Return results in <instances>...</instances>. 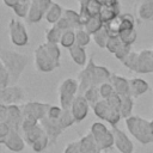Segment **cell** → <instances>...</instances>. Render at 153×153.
I'll return each mask as SVG.
<instances>
[{
    "label": "cell",
    "mask_w": 153,
    "mask_h": 153,
    "mask_svg": "<svg viewBox=\"0 0 153 153\" xmlns=\"http://www.w3.org/2000/svg\"><path fill=\"white\" fill-rule=\"evenodd\" d=\"M0 61L10 73L11 82L16 84L29 62V56L0 47Z\"/></svg>",
    "instance_id": "1"
},
{
    "label": "cell",
    "mask_w": 153,
    "mask_h": 153,
    "mask_svg": "<svg viewBox=\"0 0 153 153\" xmlns=\"http://www.w3.org/2000/svg\"><path fill=\"white\" fill-rule=\"evenodd\" d=\"M126 126L129 133L142 145L153 142V131L151 129V123L145 118L139 116H130L126 118Z\"/></svg>",
    "instance_id": "2"
},
{
    "label": "cell",
    "mask_w": 153,
    "mask_h": 153,
    "mask_svg": "<svg viewBox=\"0 0 153 153\" xmlns=\"http://www.w3.org/2000/svg\"><path fill=\"white\" fill-rule=\"evenodd\" d=\"M57 92H59V97H60V106L65 110H68L75 98L76 92H79L78 80H75L73 78L65 79L60 84Z\"/></svg>",
    "instance_id": "3"
},
{
    "label": "cell",
    "mask_w": 153,
    "mask_h": 153,
    "mask_svg": "<svg viewBox=\"0 0 153 153\" xmlns=\"http://www.w3.org/2000/svg\"><path fill=\"white\" fill-rule=\"evenodd\" d=\"M91 135L93 136V140L98 147V149L102 152L104 149L111 148L115 142H114V135L111 133V130H109L105 124L100 123V122H94L91 126L90 129Z\"/></svg>",
    "instance_id": "4"
},
{
    "label": "cell",
    "mask_w": 153,
    "mask_h": 153,
    "mask_svg": "<svg viewBox=\"0 0 153 153\" xmlns=\"http://www.w3.org/2000/svg\"><path fill=\"white\" fill-rule=\"evenodd\" d=\"M33 62H35V67L37 71L43 72V73H48L54 71L55 68L60 67V63H57L51 56L50 54L47 51L44 44H39L35 51H33Z\"/></svg>",
    "instance_id": "5"
},
{
    "label": "cell",
    "mask_w": 153,
    "mask_h": 153,
    "mask_svg": "<svg viewBox=\"0 0 153 153\" xmlns=\"http://www.w3.org/2000/svg\"><path fill=\"white\" fill-rule=\"evenodd\" d=\"M96 63L93 59L90 57L85 67L78 74V82H79V92L78 94H84L86 90L90 87H99L96 85V73H94Z\"/></svg>",
    "instance_id": "6"
},
{
    "label": "cell",
    "mask_w": 153,
    "mask_h": 153,
    "mask_svg": "<svg viewBox=\"0 0 153 153\" xmlns=\"http://www.w3.org/2000/svg\"><path fill=\"white\" fill-rule=\"evenodd\" d=\"M92 109H93L94 115L98 118L106 121L108 123L111 124V127H116V124L120 122V120L122 117L121 112L115 110V109H112V108H110V105L108 104V102L105 99H100L99 102H97L92 106Z\"/></svg>",
    "instance_id": "7"
},
{
    "label": "cell",
    "mask_w": 153,
    "mask_h": 153,
    "mask_svg": "<svg viewBox=\"0 0 153 153\" xmlns=\"http://www.w3.org/2000/svg\"><path fill=\"white\" fill-rule=\"evenodd\" d=\"M49 108H50V104H47V103L27 102L22 106L23 118H29V120L39 122L42 118L45 117Z\"/></svg>",
    "instance_id": "8"
},
{
    "label": "cell",
    "mask_w": 153,
    "mask_h": 153,
    "mask_svg": "<svg viewBox=\"0 0 153 153\" xmlns=\"http://www.w3.org/2000/svg\"><path fill=\"white\" fill-rule=\"evenodd\" d=\"M8 35L11 42L14 45L23 47L26 45L29 42V36L24 24L18 19H11L8 23Z\"/></svg>",
    "instance_id": "9"
},
{
    "label": "cell",
    "mask_w": 153,
    "mask_h": 153,
    "mask_svg": "<svg viewBox=\"0 0 153 153\" xmlns=\"http://www.w3.org/2000/svg\"><path fill=\"white\" fill-rule=\"evenodd\" d=\"M24 97V91L20 86L11 85L5 88H0V103L4 105H13L19 103Z\"/></svg>",
    "instance_id": "10"
},
{
    "label": "cell",
    "mask_w": 153,
    "mask_h": 153,
    "mask_svg": "<svg viewBox=\"0 0 153 153\" xmlns=\"http://www.w3.org/2000/svg\"><path fill=\"white\" fill-rule=\"evenodd\" d=\"M39 126L43 128L44 133L47 134V136L49 137V142L50 145H54L56 142V140L59 139V136L62 134V131L65 130L59 120H50L48 117H44L39 121Z\"/></svg>",
    "instance_id": "11"
},
{
    "label": "cell",
    "mask_w": 153,
    "mask_h": 153,
    "mask_svg": "<svg viewBox=\"0 0 153 153\" xmlns=\"http://www.w3.org/2000/svg\"><path fill=\"white\" fill-rule=\"evenodd\" d=\"M134 72L136 73H153V51L152 50H141L137 54Z\"/></svg>",
    "instance_id": "12"
},
{
    "label": "cell",
    "mask_w": 153,
    "mask_h": 153,
    "mask_svg": "<svg viewBox=\"0 0 153 153\" xmlns=\"http://www.w3.org/2000/svg\"><path fill=\"white\" fill-rule=\"evenodd\" d=\"M88 109H90V104L86 100V98L84 96H81V94H76L75 96V98H74V100H73V103H72V105L69 108L75 122L82 121L87 116Z\"/></svg>",
    "instance_id": "13"
},
{
    "label": "cell",
    "mask_w": 153,
    "mask_h": 153,
    "mask_svg": "<svg viewBox=\"0 0 153 153\" xmlns=\"http://www.w3.org/2000/svg\"><path fill=\"white\" fill-rule=\"evenodd\" d=\"M22 121H23L22 108H19L17 104L8 105L6 117H5V123L8 126L10 130H19L20 131Z\"/></svg>",
    "instance_id": "14"
},
{
    "label": "cell",
    "mask_w": 153,
    "mask_h": 153,
    "mask_svg": "<svg viewBox=\"0 0 153 153\" xmlns=\"http://www.w3.org/2000/svg\"><path fill=\"white\" fill-rule=\"evenodd\" d=\"M111 133L114 135L115 146L121 153H133V151H134L133 142L129 140L127 134H124V131H122L117 127H112Z\"/></svg>",
    "instance_id": "15"
},
{
    "label": "cell",
    "mask_w": 153,
    "mask_h": 153,
    "mask_svg": "<svg viewBox=\"0 0 153 153\" xmlns=\"http://www.w3.org/2000/svg\"><path fill=\"white\" fill-rule=\"evenodd\" d=\"M4 145L6 146L7 149L12 152H20L25 146V141L19 130H10Z\"/></svg>",
    "instance_id": "16"
},
{
    "label": "cell",
    "mask_w": 153,
    "mask_h": 153,
    "mask_svg": "<svg viewBox=\"0 0 153 153\" xmlns=\"http://www.w3.org/2000/svg\"><path fill=\"white\" fill-rule=\"evenodd\" d=\"M110 84L114 87V91L118 96H130L129 94V80L126 78L117 75V74H111L110 78Z\"/></svg>",
    "instance_id": "17"
},
{
    "label": "cell",
    "mask_w": 153,
    "mask_h": 153,
    "mask_svg": "<svg viewBox=\"0 0 153 153\" xmlns=\"http://www.w3.org/2000/svg\"><path fill=\"white\" fill-rule=\"evenodd\" d=\"M44 17V11L42 10L38 0H31L29 12L26 16V20L29 23H38Z\"/></svg>",
    "instance_id": "18"
},
{
    "label": "cell",
    "mask_w": 153,
    "mask_h": 153,
    "mask_svg": "<svg viewBox=\"0 0 153 153\" xmlns=\"http://www.w3.org/2000/svg\"><path fill=\"white\" fill-rule=\"evenodd\" d=\"M148 91V84L139 78L129 80V94L130 97H139Z\"/></svg>",
    "instance_id": "19"
},
{
    "label": "cell",
    "mask_w": 153,
    "mask_h": 153,
    "mask_svg": "<svg viewBox=\"0 0 153 153\" xmlns=\"http://www.w3.org/2000/svg\"><path fill=\"white\" fill-rule=\"evenodd\" d=\"M118 16H120V4L110 5V6L103 5L102 6V10L99 12V17H100V19H102V22L104 24L109 23L110 20L115 19Z\"/></svg>",
    "instance_id": "20"
},
{
    "label": "cell",
    "mask_w": 153,
    "mask_h": 153,
    "mask_svg": "<svg viewBox=\"0 0 153 153\" xmlns=\"http://www.w3.org/2000/svg\"><path fill=\"white\" fill-rule=\"evenodd\" d=\"M79 145H80V153H97V152H100L98 149L91 133L84 135L79 140Z\"/></svg>",
    "instance_id": "21"
},
{
    "label": "cell",
    "mask_w": 153,
    "mask_h": 153,
    "mask_svg": "<svg viewBox=\"0 0 153 153\" xmlns=\"http://www.w3.org/2000/svg\"><path fill=\"white\" fill-rule=\"evenodd\" d=\"M69 55L73 60L74 63H76L78 66H85L86 65V51L84 49V47H80L78 44H74L72 45L69 49Z\"/></svg>",
    "instance_id": "22"
},
{
    "label": "cell",
    "mask_w": 153,
    "mask_h": 153,
    "mask_svg": "<svg viewBox=\"0 0 153 153\" xmlns=\"http://www.w3.org/2000/svg\"><path fill=\"white\" fill-rule=\"evenodd\" d=\"M20 133L23 135V139H24L25 143H29L31 146L35 141H37L44 134V130H43V128L39 124H37L33 128L27 129V130H24V131H20Z\"/></svg>",
    "instance_id": "23"
},
{
    "label": "cell",
    "mask_w": 153,
    "mask_h": 153,
    "mask_svg": "<svg viewBox=\"0 0 153 153\" xmlns=\"http://www.w3.org/2000/svg\"><path fill=\"white\" fill-rule=\"evenodd\" d=\"M62 16H63V10H62V7H61L59 4L53 2V4L50 5V7L48 8V11L45 12L44 18H45V20H47L48 23L55 24L57 20H60V19L62 18Z\"/></svg>",
    "instance_id": "24"
},
{
    "label": "cell",
    "mask_w": 153,
    "mask_h": 153,
    "mask_svg": "<svg viewBox=\"0 0 153 153\" xmlns=\"http://www.w3.org/2000/svg\"><path fill=\"white\" fill-rule=\"evenodd\" d=\"M63 18L67 19V22L69 23L72 30H79V29H82L84 25L80 20V16H79V12H75L73 10H63Z\"/></svg>",
    "instance_id": "25"
},
{
    "label": "cell",
    "mask_w": 153,
    "mask_h": 153,
    "mask_svg": "<svg viewBox=\"0 0 153 153\" xmlns=\"http://www.w3.org/2000/svg\"><path fill=\"white\" fill-rule=\"evenodd\" d=\"M139 17L143 20H153V0H145L139 5Z\"/></svg>",
    "instance_id": "26"
},
{
    "label": "cell",
    "mask_w": 153,
    "mask_h": 153,
    "mask_svg": "<svg viewBox=\"0 0 153 153\" xmlns=\"http://www.w3.org/2000/svg\"><path fill=\"white\" fill-rule=\"evenodd\" d=\"M103 26H104V23L102 22L100 17L99 16H94V17H91L88 19V22L84 25V30L92 36L93 33H96L97 31H99Z\"/></svg>",
    "instance_id": "27"
},
{
    "label": "cell",
    "mask_w": 153,
    "mask_h": 153,
    "mask_svg": "<svg viewBox=\"0 0 153 153\" xmlns=\"http://www.w3.org/2000/svg\"><path fill=\"white\" fill-rule=\"evenodd\" d=\"M133 111V98L130 96H122L121 97V116L124 118H128L131 116Z\"/></svg>",
    "instance_id": "28"
},
{
    "label": "cell",
    "mask_w": 153,
    "mask_h": 153,
    "mask_svg": "<svg viewBox=\"0 0 153 153\" xmlns=\"http://www.w3.org/2000/svg\"><path fill=\"white\" fill-rule=\"evenodd\" d=\"M121 22H122V18H121V14L118 17H116L115 19L110 20L109 23L104 24L108 33L110 37H115V36H118L120 32H121Z\"/></svg>",
    "instance_id": "29"
},
{
    "label": "cell",
    "mask_w": 153,
    "mask_h": 153,
    "mask_svg": "<svg viewBox=\"0 0 153 153\" xmlns=\"http://www.w3.org/2000/svg\"><path fill=\"white\" fill-rule=\"evenodd\" d=\"M92 38H93V41L96 42V44H97L98 47L105 48V47H106V43H108V41H109V38H110V36H109V33H108L105 26H103L99 31H97L96 33L92 35Z\"/></svg>",
    "instance_id": "30"
},
{
    "label": "cell",
    "mask_w": 153,
    "mask_h": 153,
    "mask_svg": "<svg viewBox=\"0 0 153 153\" xmlns=\"http://www.w3.org/2000/svg\"><path fill=\"white\" fill-rule=\"evenodd\" d=\"M60 44L67 49H69L72 45H74L75 44V31L74 30H67V31L62 32Z\"/></svg>",
    "instance_id": "31"
},
{
    "label": "cell",
    "mask_w": 153,
    "mask_h": 153,
    "mask_svg": "<svg viewBox=\"0 0 153 153\" xmlns=\"http://www.w3.org/2000/svg\"><path fill=\"white\" fill-rule=\"evenodd\" d=\"M81 96H84V97L86 98V100L88 102V104H90L91 106H93L97 102H99V100L102 99L100 93H99V88H98V87H90V88L86 90L85 93L81 94Z\"/></svg>",
    "instance_id": "32"
},
{
    "label": "cell",
    "mask_w": 153,
    "mask_h": 153,
    "mask_svg": "<svg viewBox=\"0 0 153 153\" xmlns=\"http://www.w3.org/2000/svg\"><path fill=\"white\" fill-rule=\"evenodd\" d=\"M136 36H137V33H136V30H135V29L121 31L120 35H118L121 42H122L123 44H127V45H131V44L135 42Z\"/></svg>",
    "instance_id": "33"
},
{
    "label": "cell",
    "mask_w": 153,
    "mask_h": 153,
    "mask_svg": "<svg viewBox=\"0 0 153 153\" xmlns=\"http://www.w3.org/2000/svg\"><path fill=\"white\" fill-rule=\"evenodd\" d=\"M59 122H60V124H61V127L63 129H67V128H69L71 126H73L75 123V120H74V117H73V115H72L69 109L68 110L62 109V114H61V116L59 118Z\"/></svg>",
    "instance_id": "34"
},
{
    "label": "cell",
    "mask_w": 153,
    "mask_h": 153,
    "mask_svg": "<svg viewBox=\"0 0 153 153\" xmlns=\"http://www.w3.org/2000/svg\"><path fill=\"white\" fill-rule=\"evenodd\" d=\"M91 41V35L88 32H86L82 29L75 30V44L80 45V47H86Z\"/></svg>",
    "instance_id": "35"
},
{
    "label": "cell",
    "mask_w": 153,
    "mask_h": 153,
    "mask_svg": "<svg viewBox=\"0 0 153 153\" xmlns=\"http://www.w3.org/2000/svg\"><path fill=\"white\" fill-rule=\"evenodd\" d=\"M61 35H62V32L60 31V30H57L56 27H54V26H51V27H49L47 31H45V33H44V36H45V42H50V43H60V39H61Z\"/></svg>",
    "instance_id": "36"
},
{
    "label": "cell",
    "mask_w": 153,
    "mask_h": 153,
    "mask_svg": "<svg viewBox=\"0 0 153 153\" xmlns=\"http://www.w3.org/2000/svg\"><path fill=\"white\" fill-rule=\"evenodd\" d=\"M50 145V142H49V137L47 136V134L44 133L37 141H35L32 145H31V148H32V151L33 152H36V153H39V152H42V151H44L48 146Z\"/></svg>",
    "instance_id": "37"
},
{
    "label": "cell",
    "mask_w": 153,
    "mask_h": 153,
    "mask_svg": "<svg viewBox=\"0 0 153 153\" xmlns=\"http://www.w3.org/2000/svg\"><path fill=\"white\" fill-rule=\"evenodd\" d=\"M86 11L90 13L91 17H94V16H99V12L102 10V4L98 1V0H88L85 5H82Z\"/></svg>",
    "instance_id": "38"
},
{
    "label": "cell",
    "mask_w": 153,
    "mask_h": 153,
    "mask_svg": "<svg viewBox=\"0 0 153 153\" xmlns=\"http://www.w3.org/2000/svg\"><path fill=\"white\" fill-rule=\"evenodd\" d=\"M29 7H30V1H19L13 7V12L20 18H26L27 12H29Z\"/></svg>",
    "instance_id": "39"
},
{
    "label": "cell",
    "mask_w": 153,
    "mask_h": 153,
    "mask_svg": "<svg viewBox=\"0 0 153 153\" xmlns=\"http://www.w3.org/2000/svg\"><path fill=\"white\" fill-rule=\"evenodd\" d=\"M122 22H121V31L124 30H130V29H135V20L134 17L131 14H121Z\"/></svg>",
    "instance_id": "40"
},
{
    "label": "cell",
    "mask_w": 153,
    "mask_h": 153,
    "mask_svg": "<svg viewBox=\"0 0 153 153\" xmlns=\"http://www.w3.org/2000/svg\"><path fill=\"white\" fill-rule=\"evenodd\" d=\"M121 44H122V42H121V39H120V37H118V36L110 37V38H109V41H108V43H106L105 49H106L108 51H110V53L115 54V53H116V50L120 48V45H121Z\"/></svg>",
    "instance_id": "41"
},
{
    "label": "cell",
    "mask_w": 153,
    "mask_h": 153,
    "mask_svg": "<svg viewBox=\"0 0 153 153\" xmlns=\"http://www.w3.org/2000/svg\"><path fill=\"white\" fill-rule=\"evenodd\" d=\"M99 93H100V97H102V99H106L108 97H110L115 91H114V87H112V85L110 84V81H106V82H104V84H102L99 87Z\"/></svg>",
    "instance_id": "42"
},
{
    "label": "cell",
    "mask_w": 153,
    "mask_h": 153,
    "mask_svg": "<svg viewBox=\"0 0 153 153\" xmlns=\"http://www.w3.org/2000/svg\"><path fill=\"white\" fill-rule=\"evenodd\" d=\"M130 53H131V51H130V45H127V44H123V43H122L114 55H115V57H116L117 60L122 61V60H124Z\"/></svg>",
    "instance_id": "43"
},
{
    "label": "cell",
    "mask_w": 153,
    "mask_h": 153,
    "mask_svg": "<svg viewBox=\"0 0 153 153\" xmlns=\"http://www.w3.org/2000/svg\"><path fill=\"white\" fill-rule=\"evenodd\" d=\"M105 100L108 102V104L110 105V108H112V109L120 111V109H121V96H118L116 92H114V93H112L110 97H108Z\"/></svg>",
    "instance_id": "44"
},
{
    "label": "cell",
    "mask_w": 153,
    "mask_h": 153,
    "mask_svg": "<svg viewBox=\"0 0 153 153\" xmlns=\"http://www.w3.org/2000/svg\"><path fill=\"white\" fill-rule=\"evenodd\" d=\"M11 79H10V73L7 72V69L1 66L0 67V88H5L7 86H10Z\"/></svg>",
    "instance_id": "45"
},
{
    "label": "cell",
    "mask_w": 153,
    "mask_h": 153,
    "mask_svg": "<svg viewBox=\"0 0 153 153\" xmlns=\"http://www.w3.org/2000/svg\"><path fill=\"white\" fill-rule=\"evenodd\" d=\"M62 114V108L61 106H57V105H50L45 117L50 118V120H59L60 116Z\"/></svg>",
    "instance_id": "46"
},
{
    "label": "cell",
    "mask_w": 153,
    "mask_h": 153,
    "mask_svg": "<svg viewBox=\"0 0 153 153\" xmlns=\"http://www.w3.org/2000/svg\"><path fill=\"white\" fill-rule=\"evenodd\" d=\"M136 57H137V53H130L124 60H122L121 62L127 67V68H129L130 71H133L134 69V66H135V61H136Z\"/></svg>",
    "instance_id": "47"
},
{
    "label": "cell",
    "mask_w": 153,
    "mask_h": 153,
    "mask_svg": "<svg viewBox=\"0 0 153 153\" xmlns=\"http://www.w3.org/2000/svg\"><path fill=\"white\" fill-rule=\"evenodd\" d=\"M53 26L56 27L57 30H60L61 32H65V31H67V30H72L69 23L67 22L66 18H63V16H62V18H61L60 20H57L55 24H53Z\"/></svg>",
    "instance_id": "48"
},
{
    "label": "cell",
    "mask_w": 153,
    "mask_h": 153,
    "mask_svg": "<svg viewBox=\"0 0 153 153\" xmlns=\"http://www.w3.org/2000/svg\"><path fill=\"white\" fill-rule=\"evenodd\" d=\"M63 153H80L79 140H78V141H72V142H69V143L65 147Z\"/></svg>",
    "instance_id": "49"
},
{
    "label": "cell",
    "mask_w": 153,
    "mask_h": 153,
    "mask_svg": "<svg viewBox=\"0 0 153 153\" xmlns=\"http://www.w3.org/2000/svg\"><path fill=\"white\" fill-rule=\"evenodd\" d=\"M10 133V128L6 123L0 124V143H5V140Z\"/></svg>",
    "instance_id": "50"
},
{
    "label": "cell",
    "mask_w": 153,
    "mask_h": 153,
    "mask_svg": "<svg viewBox=\"0 0 153 153\" xmlns=\"http://www.w3.org/2000/svg\"><path fill=\"white\" fill-rule=\"evenodd\" d=\"M79 16H80V20H81V23H82V25H85L87 22H88V19L91 18V16H90V13L86 11V8L84 7V6H80V11H79Z\"/></svg>",
    "instance_id": "51"
},
{
    "label": "cell",
    "mask_w": 153,
    "mask_h": 153,
    "mask_svg": "<svg viewBox=\"0 0 153 153\" xmlns=\"http://www.w3.org/2000/svg\"><path fill=\"white\" fill-rule=\"evenodd\" d=\"M102 5H105V6H110V5H116L118 4V0H98Z\"/></svg>",
    "instance_id": "52"
},
{
    "label": "cell",
    "mask_w": 153,
    "mask_h": 153,
    "mask_svg": "<svg viewBox=\"0 0 153 153\" xmlns=\"http://www.w3.org/2000/svg\"><path fill=\"white\" fill-rule=\"evenodd\" d=\"M4 2H5V5H7L8 7L13 8V7L19 2V0H4Z\"/></svg>",
    "instance_id": "53"
},
{
    "label": "cell",
    "mask_w": 153,
    "mask_h": 153,
    "mask_svg": "<svg viewBox=\"0 0 153 153\" xmlns=\"http://www.w3.org/2000/svg\"><path fill=\"white\" fill-rule=\"evenodd\" d=\"M6 112H7V105H4L0 103V116L1 117H6Z\"/></svg>",
    "instance_id": "54"
},
{
    "label": "cell",
    "mask_w": 153,
    "mask_h": 153,
    "mask_svg": "<svg viewBox=\"0 0 153 153\" xmlns=\"http://www.w3.org/2000/svg\"><path fill=\"white\" fill-rule=\"evenodd\" d=\"M79 1V4H80V6H82V5H85L86 2H87V0H78Z\"/></svg>",
    "instance_id": "55"
},
{
    "label": "cell",
    "mask_w": 153,
    "mask_h": 153,
    "mask_svg": "<svg viewBox=\"0 0 153 153\" xmlns=\"http://www.w3.org/2000/svg\"><path fill=\"white\" fill-rule=\"evenodd\" d=\"M4 123H5V118L0 116V124H4Z\"/></svg>",
    "instance_id": "56"
},
{
    "label": "cell",
    "mask_w": 153,
    "mask_h": 153,
    "mask_svg": "<svg viewBox=\"0 0 153 153\" xmlns=\"http://www.w3.org/2000/svg\"><path fill=\"white\" fill-rule=\"evenodd\" d=\"M149 123H151V129H152V131H153V120H152Z\"/></svg>",
    "instance_id": "57"
},
{
    "label": "cell",
    "mask_w": 153,
    "mask_h": 153,
    "mask_svg": "<svg viewBox=\"0 0 153 153\" xmlns=\"http://www.w3.org/2000/svg\"><path fill=\"white\" fill-rule=\"evenodd\" d=\"M19 1H31V0H19Z\"/></svg>",
    "instance_id": "58"
},
{
    "label": "cell",
    "mask_w": 153,
    "mask_h": 153,
    "mask_svg": "<svg viewBox=\"0 0 153 153\" xmlns=\"http://www.w3.org/2000/svg\"><path fill=\"white\" fill-rule=\"evenodd\" d=\"M1 66H2V63H1V61H0V67H1Z\"/></svg>",
    "instance_id": "59"
},
{
    "label": "cell",
    "mask_w": 153,
    "mask_h": 153,
    "mask_svg": "<svg viewBox=\"0 0 153 153\" xmlns=\"http://www.w3.org/2000/svg\"><path fill=\"white\" fill-rule=\"evenodd\" d=\"M97 153H102V152H97Z\"/></svg>",
    "instance_id": "60"
},
{
    "label": "cell",
    "mask_w": 153,
    "mask_h": 153,
    "mask_svg": "<svg viewBox=\"0 0 153 153\" xmlns=\"http://www.w3.org/2000/svg\"><path fill=\"white\" fill-rule=\"evenodd\" d=\"M87 1H88V0H87Z\"/></svg>",
    "instance_id": "61"
}]
</instances>
